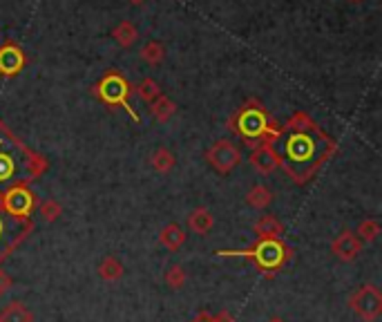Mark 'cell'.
Instances as JSON below:
<instances>
[{
	"mask_svg": "<svg viewBox=\"0 0 382 322\" xmlns=\"http://www.w3.org/2000/svg\"><path fill=\"white\" fill-rule=\"evenodd\" d=\"M277 164L295 184H306L322 164L336 153V141L327 137L304 112H295L273 141Z\"/></svg>",
	"mask_w": 382,
	"mask_h": 322,
	"instance_id": "obj_1",
	"label": "cell"
},
{
	"mask_svg": "<svg viewBox=\"0 0 382 322\" xmlns=\"http://www.w3.org/2000/svg\"><path fill=\"white\" fill-rule=\"evenodd\" d=\"M230 128H233L235 135H239L250 146H255V141H259V144H273L281 133L277 124L270 121L268 112L257 103V101H248V103L233 117Z\"/></svg>",
	"mask_w": 382,
	"mask_h": 322,
	"instance_id": "obj_2",
	"label": "cell"
},
{
	"mask_svg": "<svg viewBox=\"0 0 382 322\" xmlns=\"http://www.w3.org/2000/svg\"><path fill=\"white\" fill-rule=\"evenodd\" d=\"M219 257H246L250 262H255V266L259 269V273L264 276H275L284 269L293 251H290L281 239H257L253 246L241 248V251H217Z\"/></svg>",
	"mask_w": 382,
	"mask_h": 322,
	"instance_id": "obj_3",
	"label": "cell"
},
{
	"mask_svg": "<svg viewBox=\"0 0 382 322\" xmlns=\"http://www.w3.org/2000/svg\"><path fill=\"white\" fill-rule=\"evenodd\" d=\"M32 230H34L32 219L12 217L3 208V204H0V264L23 244Z\"/></svg>",
	"mask_w": 382,
	"mask_h": 322,
	"instance_id": "obj_4",
	"label": "cell"
},
{
	"mask_svg": "<svg viewBox=\"0 0 382 322\" xmlns=\"http://www.w3.org/2000/svg\"><path fill=\"white\" fill-rule=\"evenodd\" d=\"M130 92H132V90H130V83L116 72V69L107 72L103 78L98 80V85L94 87V94L101 101H103V103H107V105H121L134 121H139V115L132 110V105L128 103Z\"/></svg>",
	"mask_w": 382,
	"mask_h": 322,
	"instance_id": "obj_5",
	"label": "cell"
},
{
	"mask_svg": "<svg viewBox=\"0 0 382 322\" xmlns=\"http://www.w3.org/2000/svg\"><path fill=\"white\" fill-rule=\"evenodd\" d=\"M0 204H3V208L12 217L32 219L38 201H36V195L32 193V188H29L27 184H18V186H12V188H7L0 193Z\"/></svg>",
	"mask_w": 382,
	"mask_h": 322,
	"instance_id": "obj_6",
	"label": "cell"
},
{
	"mask_svg": "<svg viewBox=\"0 0 382 322\" xmlns=\"http://www.w3.org/2000/svg\"><path fill=\"white\" fill-rule=\"evenodd\" d=\"M349 307L365 322H376L382 316V294L376 285H362L349 296Z\"/></svg>",
	"mask_w": 382,
	"mask_h": 322,
	"instance_id": "obj_7",
	"label": "cell"
},
{
	"mask_svg": "<svg viewBox=\"0 0 382 322\" xmlns=\"http://www.w3.org/2000/svg\"><path fill=\"white\" fill-rule=\"evenodd\" d=\"M206 161L219 175H230L241 164V150L230 139H219L206 150Z\"/></svg>",
	"mask_w": 382,
	"mask_h": 322,
	"instance_id": "obj_8",
	"label": "cell"
},
{
	"mask_svg": "<svg viewBox=\"0 0 382 322\" xmlns=\"http://www.w3.org/2000/svg\"><path fill=\"white\" fill-rule=\"evenodd\" d=\"M362 239L356 235V230H342L338 237H333L331 242V253H333L340 262H354L360 251H362Z\"/></svg>",
	"mask_w": 382,
	"mask_h": 322,
	"instance_id": "obj_9",
	"label": "cell"
},
{
	"mask_svg": "<svg viewBox=\"0 0 382 322\" xmlns=\"http://www.w3.org/2000/svg\"><path fill=\"white\" fill-rule=\"evenodd\" d=\"M25 63H27L25 52L16 43H12V40H7L0 47V74L3 76H16L25 67Z\"/></svg>",
	"mask_w": 382,
	"mask_h": 322,
	"instance_id": "obj_10",
	"label": "cell"
},
{
	"mask_svg": "<svg viewBox=\"0 0 382 322\" xmlns=\"http://www.w3.org/2000/svg\"><path fill=\"white\" fill-rule=\"evenodd\" d=\"M248 161H250V166H253V170H257L259 175H270V173H275V170L279 168L277 155H275V150H273V144L253 146Z\"/></svg>",
	"mask_w": 382,
	"mask_h": 322,
	"instance_id": "obj_11",
	"label": "cell"
},
{
	"mask_svg": "<svg viewBox=\"0 0 382 322\" xmlns=\"http://www.w3.org/2000/svg\"><path fill=\"white\" fill-rule=\"evenodd\" d=\"M23 181L18 179V161L14 157V153H9L3 146H0V186H18Z\"/></svg>",
	"mask_w": 382,
	"mask_h": 322,
	"instance_id": "obj_12",
	"label": "cell"
},
{
	"mask_svg": "<svg viewBox=\"0 0 382 322\" xmlns=\"http://www.w3.org/2000/svg\"><path fill=\"white\" fill-rule=\"evenodd\" d=\"M253 230L257 239H281V235H284V224H281L275 215H261L255 221Z\"/></svg>",
	"mask_w": 382,
	"mask_h": 322,
	"instance_id": "obj_13",
	"label": "cell"
},
{
	"mask_svg": "<svg viewBox=\"0 0 382 322\" xmlns=\"http://www.w3.org/2000/svg\"><path fill=\"white\" fill-rule=\"evenodd\" d=\"M159 244L164 246L166 251H170V253H177V251L186 244V230L173 221V224H168V226L161 228Z\"/></svg>",
	"mask_w": 382,
	"mask_h": 322,
	"instance_id": "obj_14",
	"label": "cell"
},
{
	"mask_svg": "<svg viewBox=\"0 0 382 322\" xmlns=\"http://www.w3.org/2000/svg\"><path fill=\"white\" fill-rule=\"evenodd\" d=\"M188 226H190V230L193 233H197V235H208L210 230H213V226H215V217H213V213H210L208 208H204V206H199V208H195V210H190V215H188Z\"/></svg>",
	"mask_w": 382,
	"mask_h": 322,
	"instance_id": "obj_15",
	"label": "cell"
},
{
	"mask_svg": "<svg viewBox=\"0 0 382 322\" xmlns=\"http://www.w3.org/2000/svg\"><path fill=\"white\" fill-rule=\"evenodd\" d=\"M0 320L3 322H34V314L25 302L14 300L0 311Z\"/></svg>",
	"mask_w": 382,
	"mask_h": 322,
	"instance_id": "obj_16",
	"label": "cell"
},
{
	"mask_svg": "<svg viewBox=\"0 0 382 322\" xmlns=\"http://www.w3.org/2000/svg\"><path fill=\"white\" fill-rule=\"evenodd\" d=\"M112 38L121 47H132L139 40V27L132 23V20H121V23L112 29Z\"/></svg>",
	"mask_w": 382,
	"mask_h": 322,
	"instance_id": "obj_17",
	"label": "cell"
},
{
	"mask_svg": "<svg viewBox=\"0 0 382 322\" xmlns=\"http://www.w3.org/2000/svg\"><path fill=\"white\" fill-rule=\"evenodd\" d=\"M96 273L103 278L105 282H114V280H121L125 273V269L123 264H121V260L114 257V255H105L103 260L98 262V266H96Z\"/></svg>",
	"mask_w": 382,
	"mask_h": 322,
	"instance_id": "obj_18",
	"label": "cell"
},
{
	"mask_svg": "<svg viewBox=\"0 0 382 322\" xmlns=\"http://www.w3.org/2000/svg\"><path fill=\"white\" fill-rule=\"evenodd\" d=\"M273 197L275 195L270 193V188L257 184L246 193V204L250 208H255V210H264V208H268L270 204H273Z\"/></svg>",
	"mask_w": 382,
	"mask_h": 322,
	"instance_id": "obj_19",
	"label": "cell"
},
{
	"mask_svg": "<svg viewBox=\"0 0 382 322\" xmlns=\"http://www.w3.org/2000/svg\"><path fill=\"white\" fill-rule=\"evenodd\" d=\"M139 56L144 63L157 67V65L164 63V58H166V45L161 43V40H148V43L141 47Z\"/></svg>",
	"mask_w": 382,
	"mask_h": 322,
	"instance_id": "obj_20",
	"label": "cell"
},
{
	"mask_svg": "<svg viewBox=\"0 0 382 322\" xmlns=\"http://www.w3.org/2000/svg\"><path fill=\"white\" fill-rule=\"evenodd\" d=\"M150 112L159 121V124H166L168 119H173V115L177 112V103L173 99H168L164 94H159L153 103H150Z\"/></svg>",
	"mask_w": 382,
	"mask_h": 322,
	"instance_id": "obj_21",
	"label": "cell"
},
{
	"mask_svg": "<svg viewBox=\"0 0 382 322\" xmlns=\"http://www.w3.org/2000/svg\"><path fill=\"white\" fill-rule=\"evenodd\" d=\"M175 164H177V157H175L173 150H168V148H157L155 153L150 155V166L161 175L170 173V170L175 168Z\"/></svg>",
	"mask_w": 382,
	"mask_h": 322,
	"instance_id": "obj_22",
	"label": "cell"
},
{
	"mask_svg": "<svg viewBox=\"0 0 382 322\" xmlns=\"http://www.w3.org/2000/svg\"><path fill=\"white\" fill-rule=\"evenodd\" d=\"M134 92L139 94L141 101H146V103H153V101L161 94V87L155 78H141L137 87H134Z\"/></svg>",
	"mask_w": 382,
	"mask_h": 322,
	"instance_id": "obj_23",
	"label": "cell"
},
{
	"mask_svg": "<svg viewBox=\"0 0 382 322\" xmlns=\"http://www.w3.org/2000/svg\"><path fill=\"white\" fill-rule=\"evenodd\" d=\"M186 280H188V276H186V269L181 266V264H173V266H168V269H166V273H164V282H166V287L175 289V291H179L181 287H184V285H186Z\"/></svg>",
	"mask_w": 382,
	"mask_h": 322,
	"instance_id": "obj_24",
	"label": "cell"
},
{
	"mask_svg": "<svg viewBox=\"0 0 382 322\" xmlns=\"http://www.w3.org/2000/svg\"><path fill=\"white\" fill-rule=\"evenodd\" d=\"M356 235L362 239V244H367V242H376L378 235H380V221L378 219H365V221H360Z\"/></svg>",
	"mask_w": 382,
	"mask_h": 322,
	"instance_id": "obj_25",
	"label": "cell"
},
{
	"mask_svg": "<svg viewBox=\"0 0 382 322\" xmlns=\"http://www.w3.org/2000/svg\"><path fill=\"white\" fill-rule=\"evenodd\" d=\"M38 213L43 215L45 221H56L60 213H63V206H60L56 199H45L43 204L38 206Z\"/></svg>",
	"mask_w": 382,
	"mask_h": 322,
	"instance_id": "obj_26",
	"label": "cell"
},
{
	"mask_svg": "<svg viewBox=\"0 0 382 322\" xmlns=\"http://www.w3.org/2000/svg\"><path fill=\"white\" fill-rule=\"evenodd\" d=\"M190 322H233V316L230 314H199Z\"/></svg>",
	"mask_w": 382,
	"mask_h": 322,
	"instance_id": "obj_27",
	"label": "cell"
},
{
	"mask_svg": "<svg viewBox=\"0 0 382 322\" xmlns=\"http://www.w3.org/2000/svg\"><path fill=\"white\" fill-rule=\"evenodd\" d=\"M12 285H14V282H12V278H9V276L5 273V271L0 269V296H3V294H7V291L12 289Z\"/></svg>",
	"mask_w": 382,
	"mask_h": 322,
	"instance_id": "obj_28",
	"label": "cell"
},
{
	"mask_svg": "<svg viewBox=\"0 0 382 322\" xmlns=\"http://www.w3.org/2000/svg\"><path fill=\"white\" fill-rule=\"evenodd\" d=\"M128 3H130V5H144L146 0H128Z\"/></svg>",
	"mask_w": 382,
	"mask_h": 322,
	"instance_id": "obj_29",
	"label": "cell"
},
{
	"mask_svg": "<svg viewBox=\"0 0 382 322\" xmlns=\"http://www.w3.org/2000/svg\"><path fill=\"white\" fill-rule=\"evenodd\" d=\"M268 322H284V320H281V318H273V320H268Z\"/></svg>",
	"mask_w": 382,
	"mask_h": 322,
	"instance_id": "obj_30",
	"label": "cell"
},
{
	"mask_svg": "<svg viewBox=\"0 0 382 322\" xmlns=\"http://www.w3.org/2000/svg\"><path fill=\"white\" fill-rule=\"evenodd\" d=\"M351 3H360V0H351Z\"/></svg>",
	"mask_w": 382,
	"mask_h": 322,
	"instance_id": "obj_31",
	"label": "cell"
},
{
	"mask_svg": "<svg viewBox=\"0 0 382 322\" xmlns=\"http://www.w3.org/2000/svg\"><path fill=\"white\" fill-rule=\"evenodd\" d=\"M0 322H3V320H0Z\"/></svg>",
	"mask_w": 382,
	"mask_h": 322,
	"instance_id": "obj_32",
	"label": "cell"
}]
</instances>
